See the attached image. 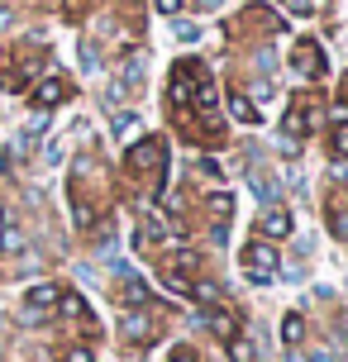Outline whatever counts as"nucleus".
I'll list each match as a JSON object with an SVG mask.
<instances>
[{
    "label": "nucleus",
    "instance_id": "nucleus-8",
    "mask_svg": "<svg viewBox=\"0 0 348 362\" xmlns=\"http://www.w3.org/2000/svg\"><path fill=\"white\" fill-rule=\"evenodd\" d=\"M120 334H124L129 344H148V339L158 334V325H153V315H148V305H144V310H129L124 320H120Z\"/></svg>",
    "mask_w": 348,
    "mask_h": 362
},
{
    "label": "nucleus",
    "instance_id": "nucleus-6",
    "mask_svg": "<svg viewBox=\"0 0 348 362\" xmlns=\"http://www.w3.org/2000/svg\"><path fill=\"white\" fill-rule=\"evenodd\" d=\"M201 325L210 329L215 339H224V344H229V339H238V315L224 305V300H215V305H205V310H201Z\"/></svg>",
    "mask_w": 348,
    "mask_h": 362
},
{
    "label": "nucleus",
    "instance_id": "nucleus-20",
    "mask_svg": "<svg viewBox=\"0 0 348 362\" xmlns=\"http://www.w3.org/2000/svg\"><path fill=\"white\" fill-rule=\"evenodd\" d=\"M57 362H95V358H91V348H86V344H72V348L57 353Z\"/></svg>",
    "mask_w": 348,
    "mask_h": 362
},
{
    "label": "nucleus",
    "instance_id": "nucleus-19",
    "mask_svg": "<svg viewBox=\"0 0 348 362\" xmlns=\"http://www.w3.org/2000/svg\"><path fill=\"white\" fill-rule=\"evenodd\" d=\"M330 153L339 158V163L348 158V124H339V129H334V139H330Z\"/></svg>",
    "mask_w": 348,
    "mask_h": 362
},
{
    "label": "nucleus",
    "instance_id": "nucleus-12",
    "mask_svg": "<svg viewBox=\"0 0 348 362\" xmlns=\"http://www.w3.org/2000/svg\"><path fill=\"white\" fill-rule=\"evenodd\" d=\"M257 234H262V238H286V234H291V215H286L282 205L267 210V215L257 219Z\"/></svg>",
    "mask_w": 348,
    "mask_h": 362
},
{
    "label": "nucleus",
    "instance_id": "nucleus-9",
    "mask_svg": "<svg viewBox=\"0 0 348 362\" xmlns=\"http://www.w3.org/2000/svg\"><path fill=\"white\" fill-rule=\"evenodd\" d=\"M67 95H72V86H67V81L53 72V76H43V81L34 86V105H38V110H53V105H62Z\"/></svg>",
    "mask_w": 348,
    "mask_h": 362
},
{
    "label": "nucleus",
    "instance_id": "nucleus-3",
    "mask_svg": "<svg viewBox=\"0 0 348 362\" xmlns=\"http://www.w3.org/2000/svg\"><path fill=\"white\" fill-rule=\"evenodd\" d=\"M196 272V257L191 253H167L163 262H158V276H163L167 291H182V296H191V286L201 281V276H191Z\"/></svg>",
    "mask_w": 348,
    "mask_h": 362
},
{
    "label": "nucleus",
    "instance_id": "nucleus-13",
    "mask_svg": "<svg viewBox=\"0 0 348 362\" xmlns=\"http://www.w3.org/2000/svg\"><path fill=\"white\" fill-rule=\"evenodd\" d=\"M120 300H124L129 310H144L148 305V286L134 276V272H124V286H120Z\"/></svg>",
    "mask_w": 348,
    "mask_h": 362
},
{
    "label": "nucleus",
    "instance_id": "nucleus-23",
    "mask_svg": "<svg viewBox=\"0 0 348 362\" xmlns=\"http://www.w3.org/2000/svg\"><path fill=\"white\" fill-rule=\"evenodd\" d=\"M177 38H186V43H191V38H201V29H196V24H177Z\"/></svg>",
    "mask_w": 348,
    "mask_h": 362
},
{
    "label": "nucleus",
    "instance_id": "nucleus-17",
    "mask_svg": "<svg viewBox=\"0 0 348 362\" xmlns=\"http://www.w3.org/2000/svg\"><path fill=\"white\" fill-rule=\"evenodd\" d=\"M282 339L296 348L301 339H306V320H301V315H286V325H282Z\"/></svg>",
    "mask_w": 348,
    "mask_h": 362
},
{
    "label": "nucleus",
    "instance_id": "nucleus-24",
    "mask_svg": "<svg viewBox=\"0 0 348 362\" xmlns=\"http://www.w3.org/2000/svg\"><path fill=\"white\" fill-rule=\"evenodd\" d=\"M167 362H201V358H196L191 348H177V353H172V358H167Z\"/></svg>",
    "mask_w": 348,
    "mask_h": 362
},
{
    "label": "nucleus",
    "instance_id": "nucleus-21",
    "mask_svg": "<svg viewBox=\"0 0 348 362\" xmlns=\"http://www.w3.org/2000/svg\"><path fill=\"white\" fill-rule=\"evenodd\" d=\"M81 67H86V72H95V67H100V57H95L91 43H81Z\"/></svg>",
    "mask_w": 348,
    "mask_h": 362
},
{
    "label": "nucleus",
    "instance_id": "nucleus-7",
    "mask_svg": "<svg viewBox=\"0 0 348 362\" xmlns=\"http://www.w3.org/2000/svg\"><path fill=\"white\" fill-rule=\"evenodd\" d=\"M296 72L301 76H325V67H330V57H325V48H320V43H311V38H306V43H296Z\"/></svg>",
    "mask_w": 348,
    "mask_h": 362
},
{
    "label": "nucleus",
    "instance_id": "nucleus-16",
    "mask_svg": "<svg viewBox=\"0 0 348 362\" xmlns=\"http://www.w3.org/2000/svg\"><path fill=\"white\" fill-rule=\"evenodd\" d=\"M57 310H62L67 320H86V325H91V310H86L81 296H62V291H57Z\"/></svg>",
    "mask_w": 348,
    "mask_h": 362
},
{
    "label": "nucleus",
    "instance_id": "nucleus-2",
    "mask_svg": "<svg viewBox=\"0 0 348 362\" xmlns=\"http://www.w3.org/2000/svg\"><path fill=\"white\" fill-rule=\"evenodd\" d=\"M238 267L248 272L253 281H272L277 267H282V257H277V243H267V238H253V243L238 253Z\"/></svg>",
    "mask_w": 348,
    "mask_h": 362
},
{
    "label": "nucleus",
    "instance_id": "nucleus-4",
    "mask_svg": "<svg viewBox=\"0 0 348 362\" xmlns=\"http://www.w3.org/2000/svg\"><path fill=\"white\" fill-rule=\"evenodd\" d=\"M124 167L129 172H153V167H167V144L163 139H144L124 153Z\"/></svg>",
    "mask_w": 348,
    "mask_h": 362
},
{
    "label": "nucleus",
    "instance_id": "nucleus-5",
    "mask_svg": "<svg viewBox=\"0 0 348 362\" xmlns=\"http://www.w3.org/2000/svg\"><path fill=\"white\" fill-rule=\"evenodd\" d=\"M315 119H320V110L311 105V95H296L291 110H286V119H282V129H286V139H306L315 129Z\"/></svg>",
    "mask_w": 348,
    "mask_h": 362
},
{
    "label": "nucleus",
    "instance_id": "nucleus-25",
    "mask_svg": "<svg viewBox=\"0 0 348 362\" xmlns=\"http://www.w3.org/2000/svg\"><path fill=\"white\" fill-rule=\"evenodd\" d=\"M182 10V0H158V15H177Z\"/></svg>",
    "mask_w": 348,
    "mask_h": 362
},
{
    "label": "nucleus",
    "instance_id": "nucleus-11",
    "mask_svg": "<svg viewBox=\"0 0 348 362\" xmlns=\"http://www.w3.org/2000/svg\"><path fill=\"white\" fill-rule=\"evenodd\" d=\"M325 219H330L334 238H344V243H348V196H344V191H334V196H330V205H325Z\"/></svg>",
    "mask_w": 348,
    "mask_h": 362
},
{
    "label": "nucleus",
    "instance_id": "nucleus-15",
    "mask_svg": "<svg viewBox=\"0 0 348 362\" xmlns=\"http://www.w3.org/2000/svg\"><path fill=\"white\" fill-rule=\"evenodd\" d=\"M229 115H234V119H243V124H257V119H262V115H257V105L253 100H248V95H229Z\"/></svg>",
    "mask_w": 348,
    "mask_h": 362
},
{
    "label": "nucleus",
    "instance_id": "nucleus-18",
    "mask_svg": "<svg viewBox=\"0 0 348 362\" xmlns=\"http://www.w3.org/2000/svg\"><path fill=\"white\" fill-rule=\"evenodd\" d=\"M229 358H234V362H257V353H253L248 339H229Z\"/></svg>",
    "mask_w": 348,
    "mask_h": 362
},
{
    "label": "nucleus",
    "instance_id": "nucleus-1",
    "mask_svg": "<svg viewBox=\"0 0 348 362\" xmlns=\"http://www.w3.org/2000/svg\"><path fill=\"white\" fill-rule=\"evenodd\" d=\"M167 95H172V105L186 110H215V81H210V72H205L201 62H177L172 67V86H167Z\"/></svg>",
    "mask_w": 348,
    "mask_h": 362
},
{
    "label": "nucleus",
    "instance_id": "nucleus-14",
    "mask_svg": "<svg viewBox=\"0 0 348 362\" xmlns=\"http://www.w3.org/2000/svg\"><path fill=\"white\" fill-rule=\"evenodd\" d=\"M205 210H210V219H215V224H229L234 196H229V191H210V196H205Z\"/></svg>",
    "mask_w": 348,
    "mask_h": 362
},
{
    "label": "nucleus",
    "instance_id": "nucleus-10",
    "mask_svg": "<svg viewBox=\"0 0 348 362\" xmlns=\"http://www.w3.org/2000/svg\"><path fill=\"white\" fill-rule=\"evenodd\" d=\"M24 325H38V320H43V310H53L57 305V286H34L29 291V296H24Z\"/></svg>",
    "mask_w": 348,
    "mask_h": 362
},
{
    "label": "nucleus",
    "instance_id": "nucleus-22",
    "mask_svg": "<svg viewBox=\"0 0 348 362\" xmlns=\"http://www.w3.org/2000/svg\"><path fill=\"white\" fill-rule=\"evenodd\" d=\"M134 124H139L134 115H115V134H120V139H124V134H129V129H134Z\"/></svg>",
    "mask_w": 348,
    "mask_h": 362
},
{
    "label": "nucleus",
    "instance_id": "nucleus-26",
    "mask_svg": "<svg viewBox=\"0 0 348 362\" xmlns=\"http://www.w3.org/2000/svg\"><path fill=\"white\" fill-rule=\"evenodd\" d=\"M196 5H201V10H215V5H220V0H196Z\"/></svg>",
    "mask_w": 348,
    "mask_h": 362
}]
</instances>
